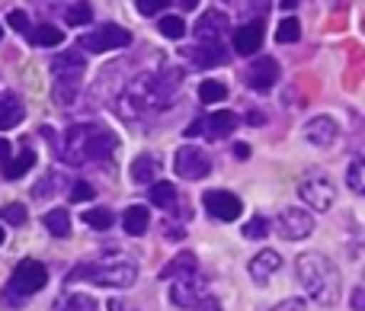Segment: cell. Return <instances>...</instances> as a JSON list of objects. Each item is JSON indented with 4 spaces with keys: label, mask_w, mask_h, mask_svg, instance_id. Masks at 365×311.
I'll list each match as a JSON object with an SVG mask.
<instances>
[{
    "label": "cell",
    "mask_w": 365,
    "mask_h": 311,
    "mask_svg": "<svg viewBox=\"0 0 365 311\" xmlns=\"http://www.w3.org/2000/svg\"><path fill=\"white\" fill-rule=\"evenodd\" d=\"M148 222H151V215H148L145 205H132V209H125V215H122V228H125V235H145Z\"/></svg>",
    "instance_id": "obj_21"
},
{
    "label": "cell",
    "mask_w": 365,
    "mask_h": 311,
    "mask_svg": "<svg viewBox=\"0 0 365 311\" xmlns=\"http://www.w3.org/2000/svg\"><path fill=\"white\" fill-rule=\"evenodd\" d=\"M362 170H365V164H362V158H356L353 164H349V190L353 193H362L365 190V183H362Z\"/></svg>",
    "instance_id": "obj_34"
},
{
    "label": "cell",
    "mask_w": 365,
    "mask_h": 311,
    "mask_svg": "<svg viewBox=\"0 0 365 311\" xmlns=\"http://www.w3.org/2000/svg\"><path fill=\"white\" fill-rule=\"evenodd\" d=\"M282 6H285V10H292V6H295V0H285V4H282Z\"/></svg>",
    "instance_id": "obj_46"
},
{
    "label": "cell",
    "mask_w": 365,
    "mask_h": 311,
    "mask_svg": "<svg viewBox=\"0 0 365 311\" xmlns=\"http://www.w3.org/2000/svg\"><path fill=\"white\" fill-rule=\"evenodd\" d=\"M151 203L158 205V209H173V205H177V186L164 183V180H160V183H154L151 186Z\"/></svg>",
    "instance_id": "obj_25"
},
{
    "label": "cell",
    "mask_w": 365,
    "mask_h": 311,
    "mask_svg": "<svg viewBox=\"0 0 365 311\" xmlns=\"http://www.w3.org/2000/svg\"><path fill=\"white\" fill-rule=\"evenodd\" d=\"M276 39H279L282 45L298 42V39H302V23H298L295 16H285L282 23H279V29H276Z\"/></svg>",
    "instance_id": "obj_29"
},
{
    "label": "cell",
    "mask_w": 365,
    "mask_h": 311,
    "mask_svg": "<svg viewBox=\"0 0 365 311\" xmlns=\"http://www.w3.org/2000/svg\"><path fill=\"white\" fill-rule=\"evenodd\" d=\"M279 267H282V257H279V250H259V254L250 260V276L257 282H269V276L276 273Z\"/></svg>",
    "instance_id": "obj_17"
},
{
    "label": "cell",
    "mask_w": 365,
    "mask_h": 311,
    "mask_svg": "<svg viewBox=\"0 0 365 311\" xmlns=\"http://www.w3.org/2000/svg\"><path fill=\"white\" fill-rule=\"evenodd\" d=\"M259 45H263V23H259V19H253V23L240 26V29L234 32V51H237V55H257Z\"/></svg>",
    "instance_id": "obj_13"
},
{
    "label": "cell",
    "mask_w": 365,
    "mask_h": 311,
    "mask_svg": "<svg viewBox=\"0 0 365 311\" xmlns=\"http://www.w3.org/2000/svg\"><path fill=\"white\" fill-rule=\"evenodd\" d=\"M186 311H221V302L218 299H208V295H205V299H199L195 305H189Z\"/></svg>",
    "instance_id": "obj_39"
},
{
    "label": "cell",
    "mask_w": 365,
    "mask_h": 311,
    "mask_svg": "<svg viewBox=\"0 0 365 311\" xmlns=\"http://www.w3.org/2000/svg\"><path fill=\"white\" fill-rule=\"evenodd\" d=\"M64 19H68V26H87L93 19V10H90V4H74V6H68Z\"/></svg>",
    "instance_id": "obj_31"
},
{
    "label": "cell",
    "mask_w": 365,
    "mask_h": 311,
    "mask_svg": "<svg viewBox=\"0 0 365 311\" xmlns=\"http://www.w3.org/2000/svg\"><path fill=\"white\" fill-rule=\"evenodd\" d=\"M32 164H36V151H19L16 158H6V164H4V177L6 180H19V177H26V173L32 170Z\"/></svg>",
    "instance_id": "obj_20"
},
{
    "label": "cell",
    "mask_w": 365,
    "mask_h": 311,
    "mask_svg": "<svg viewBox=\"0 0 365 311\" xmlns=\"http://www.w3.org/2000/svg\"><path fill=\"white\" fill-rule=\"evenodd\" d=\"M304 132H308L311 145L327 148V145H334V141H336V132H340V128H336V122L330 119V116H317V119L308 122V128H304Z\"/></svg>",
    "instance_id": "obj_15"
},
{
    "label": "cell",
    "mask_w": 365,
    "mask_h": 311,
    "mask_svg": "<svg viewBox=\"0 0 365 311\" xmlns=\"http://www.w3.org/2000/svg\"><path fill=\"white\" fill-rule=\"evenodd\" d=\"M234 126H237V116H234L231 109H218V113H212L208 119H202V135H208V138H225L227 132H234Z\"/></svg>",
    "instance_id": "obj_16"
},
{
    "label": "cell",
    "mask_w": 365,
    "mask_h": 311,
    "mask_svg": "<svg viewBox=\"0 0 365 311\" xmlns=\"http://www.w3.org/2000/svg\"><path fill=\"white\" fill-rule=\"evenodd\" d=\"M4 218H6L10 225H26V209H23L19 203H13L10 209H4Z\"/></svg>",
    "instance_id": "obj_37"
},
{
    "label": "cell",
    "mask_w": 365,
    "mask_h": 311,
    "mask_svg": "<svg viewBox=\"0 0 365 311\" xmlns=\"http://www.w3.org/2000/svg\"><path fill=\"white\" fill-rule=\"evenodd\" d=\"M180 6H182V10H195V6H199V0H180Z\"/></svg>",
    "instance_id": "obj_45"
},
{
    "label": "cell",
    "mask_w": 365,
    "mask_h": 311,
    "mask_svg": "<svg viewBox=\"0 0 365 311\" xmlns=\"http://www.w3.org/2000/svg\"><path fill=\"white\" fill-rule=\"evenodd\" d=\"M45 286H48V270H45V263L23 260L16 270H13L10 282H6L4 302L6 305H19L23 299H32L36 292H42Z\"/></svg>",
    "instance_id": "obj_4"
},
{
    "label": "cell",
    "mask_w": 365,
    "mask_h": 311,
    "mask_svg": "<svg viewBox=\"0 0 365 311\" xmlns=\"http://www.w3.org/2000/svg\"><path fill=\"white\" fill-rule=\"evenodd\" d=\"M115 148L113 132L100 126H74L64 135V160L68 164H90V160L109 158V151Z\"/></svg>",
    "instance_id": "obj_2"
},
{
    "label": "cell",
    "mask_w": 365,
    "mask_h": 311,
    "mask_svg": "<svg viewBox=\"0 0 365 311\" xmlns=\"http://www.w3.org/2000/svg\"><path fill=\"white\" fill-rule=\"evenodd\" d=\"M83 199H93V186L90 183H74V190H71V203H83Z\"/></svg>",
    "instance_id": "obj_38"
},
{
    "label": "cell",
    "mask_w": 365,
    "mask_h": 311,
    "mask_svg": "<svg viewBox=\"0 0 365 311\" xmlns=\"http://www.w3.org/2000/svg\"><path fill=\"white\" fill-rule=\"evenodd\" d=\"M132 42V32L122 29V26H103V29H93L81 39L83 51H113V49H125Z\"/></svg>",
    "instance_id": "obj_6"
},
{
    "label": "cell",
    "mask_w": 365,
    "mask_h": 311,
    "mask_svg": "<svg viewBox=\"0 0 365 311\" xmlns=\"http://www.w3.org/2000/svg\"><path fill=\"white\" fill-rule=\"evenodd\" d=\"M167 4H170V0H138V13L141 16H154V13H160Z\"/></svg>",
    "instance_id": "obj_36"
},
{
    "label": "cell",
    "mask_w": 365,
    "mask_h": 311,
    "mask_svg": "<svg viewBox=\"0 0 365 311\" xmlns=\"http://www.w3.org/2000/svg\"><path fill=\"white\" fill-rule=\"evenodd\" d=\"M0 36H4V29H0Z\"/></svg>",
    "instance_id": "obj_48"
},
{
    "label": "cell",
    "mask_w": 365,
    "mask_h": 311,
    "mask_svg": "<svg viewBox=\"0 0 365 311\" xmlns=\"http://www.w3.org/2000/svg\"><path fill=\"white\" fill-rule=\"evenodd\" d=\"M4 158H10V141L0 138V160H4Z\"/></svg>",
    "instance_id": "obj_44"
},
{
    "label": "cell",
    "mask_w": 365,
    "mask_h": 311,
    "mask_svg": "<svg viewBox=\"0 0 365 311\" xmlns=\"http://www.w3.org/2000/svg\"><path fill=\"white\" fill-rule=\"evenodd\" d=\"M55 311H96V302L83 292H74V295H64V299L55 302Z\"/></svg>",
    "instance_id": "obj_27"
},
{
    "label": "cell",
    "mask_w": 365,
    "mask_h": 311,
    "mask_svg": "<svg viewBox=\"0 0 365 311\" xmlns=\"http://www.w3.org/2000/svg\"><path fill=\"white\" fill-rule=\"evenodd\" d=\"M19 122H23V103H19L13 93L0 96V132L19 126Z\"/></svg>",
    "instance_id": "obj_19"
},
{
    "label": "cell",
    "mask_w": 365,
    "mask_h": 311,
    "mask_svg": "<svg viewBox=\"0 0 365 311\" xmlns=\"http://www.w3.org/2000/svg\"><path fill=\"white\" fill-rule=\"evenodd\" d=\"M4 235H6V231H4V228H0V244H4Z\"/></svg>",
    "instance_id": "obj_47"
},
{
    "label": "cell",
    "mask_w": 365,
    "mask_h": 311,
    "mask_svg": "<svg viewBox=\"0 0 365 311\" xmlns=\"http://www.w3.org/2000/svg\"><path fill=\"white\" fill-rule=\"evenodd\" d=\"M113 222H115V215L109 209H87L83 212V225H90V228H96V231H109Z\"/></svg>",
    "instance_id": "obj_28"
},
{
    "label": "cell",
    "mask_w": 365,
    "mask_h": 311,
    "mask_svg": "<svg viewBox=\"0 0 365 311\" xmlns=\"http://www.w3.org/2000/svg\"><path fill=\"white\" fill-rule=\"evenodd\" d=\"M298 280L317 305H336L340 302V270L327 254L311 250V254L298 257Z\"/></svg>",
    "instance_id": "obj_1"
},
{
    "label": "cell",
    "mask_w": 365,
    "mask_h": 311,
    "mask_svg": "<svg viewBox=\"0 0 365 311\" xmlns=\"http://www.w3.org/2000/svg\"><path fill=\"white\" fill-rule=\"evenodd\" d=\"M247 154H250V145H244V141H240V145H234V158H237V160H247Z\"/></svg>",
    "instance_id": "obj_41"
},
{
    "label": "cell",
    "mask_w": 365,
    "mask_h": 311,
    "mask_svg": "<svg viewBox=\"0 0 365 311\" xmlns=\"http://www.w3.org/2000/svg\"><path fill=\"white\" fill-rule=\"evenodd\" d=\"M173 286H170V302L180 308H189L195 305L199 299H205V276H199L192 270V273H182V276H173Z\"/></svg>",
    "instance_id": "obj_9"
},
{
    "label": "cell",
    "mask_w": 365,
    "mask_h": 311,
    "mask_svg": "<svg viewBox=\"0 0 365 311\" xmlns=\"http://www.w3.org/2000/svg\"><path fill=\"white\" fill-rule=\"evenodd\" d=\"M247 81H250L253 90L266 93V90H272L279 81V64L272 61V58H257V61L250 64V71H247Z\"/></svg>",
    "instance_id": "obj_12"
},
{
    "label": "cell",
    "mask_w": 365,
    "mask_h": 311,
    "mask_svg": "<svg viewBox=\"0 0 365 311\" xmlns=\"http://www.w3.org/2000/svg\"><path fill=\"white\" fill-rule=\"evenodd\" d=\"M362 305H365V292H362V289H356V295H353V308H356V311H362Z\"/></svg>",
    "instance_id": "obj_43"
},
{
    "label": "cell",
    "mask_w": 365,
    "mask_h": 311,
    "mask_svg": "<svg viewBox=\"0 0 365 311\" xmlns=\"http://www.w3.org/2000/svg\"><path fill=\"white\" fill-rule=\"evenodd\" d=\"M225 29H227V16H225V13H218V10L202 13L199 23H195V36H199L205 45H208V42H218Z\"/></svg>",
    "instance_id": "obj_14"
},
{
    "label": "cell",
    "mask_w": 365,
    "mask_h": 311,
    "mask_svg": "<svg viewBox=\"0 0 365 311\" xmlns=\"http://www.w3.org/2000/svg\"><path fill=\"white\" fill-rule=\"evenodd\" d=\"M266 231H269V222H266L263 215L250 218V222L244 225V238H250V241H259V238H266Z\"/></svg>",
    "instance_id": "obj_33"
},
{
    "label": "cell",
    "mask_w": 365,
    "mask_h": 311,
    "mask_svg": "<svg viewBox=\"0 0 365 311\" xmlns=\"http://www.w3.org/2000/svg\"><path fill=\"white\" fill-rule=\"evenodd\" d=\"M225 96H227V87L221 81H202V87H199L202 103H221Z\"/></svg>",
    "instance_id": "obj_30"
},
{
    "label": "cell",
    "mask_w": 365,
    "mask_h": 311,
    "mask_svg": "<svg viewBox=\"0 0 365 311\" xmlns=\"http://www.w3.org/2000/svg\"><path fill=\"white\" fill-rule=\"evenodd\" d=\"M135 276H138V267H135L132 260H122V257H115V260L87 263V267L71 270L68 282L90 280V282H96V286H115V289H125V286H132V282H135Z\"/></svg>",
    "instance_id": "obj_3"
},
{
    "label": "cell",
    "mask_w": 365,
    "mask_h": 311,
    "mask_svg": "<svg viewBox=\"0 0 365 311\" xmlns=\"http://www.w3.org/2000/svg\"><path fill=\"white\" fill-rule=\"evenodd\" d=\"M29 36V42L32 45H42V49H51V45H61L64 42V32L58 29V26H36V29H29L26 32Z\"/></svg>",
    "instance_id": "obj_22"
},
{
    "label": "cell",
    "mask_w": 365,
    "mask_h": 311,
    "mask_svg": "<svg viewBox=\"0 0 365 311\" xmlns=\"http://www.w3.org/2000/svg\"><path fill=\"white\" fill-rule=\"evenodd\" d=\"M160 177V160L151 158V154H141L132 164V180L135 183H154Z\"/></svg>",
    "instance_id": "obj_18"
},
{
    "label": "cell",
    "mask_w": 365,
    "mask_h": 311,
    "mask_svg": "<svg viewBox=\"0 0 365 311\" xmlns=\"http://www.w3.org/2000/svg\"><path fill=\"white\" fill-rule=\"evenodd\" d=\"M173 167H177L180 177L202 180V177H208V170H212V158H208L202 148L186 145V148H180V151H177V160H173Z\"/></svg>",
    "instance_id": "obj_11"
},
{
    "label": "cell",
    "mask_w": 365,
    "mask_h": 311,
    "mask_svg": "<svg viewBox=\"0 0 365 311\" xmlns=\"http://www.w3.org/2000/svg\"><path fill=\"white\" fill-rule=\"evenodd\" d=\"M202 205H205V212L212 218H218V222H234V218H240V212H244L240 199L227 190H208L205 196H202Z\"/></svg>",
    "instance_id": "obj_8"
},
{
    "label": "cell",
    "mask_w": 365,
    "mask_h": 311,
    "mask_svg": "<svg viewBox=\"0 0 365 311\" xmlns=\"http://www.w3.org/2000/svg\"><path fill=\"white\" fill-rule=\"evenodd\" d=\"M195 270V254H177L164 270H160V280H173V276H182V273H192Z\"/></svg>",
    "instance_id": "obj_24"
},
{
    "label": "cell",
    "mask_w": 365,
    "mask_h": 311,
    "mask_svg": "<svg viewBox=\"0 0 365 311\" xmlns=\"http://www.w3.org/2000/svg\"><path fill=\"white\" fill-rule=\"evenodd\" d=\"M83 55H77V51H64V55H58L55 58V64H51V71H55V77L64 83V103L74 96V90H77V81L83 77Z\"/></svg>",
    "instance_id": "obj_10"
},
{
    "label": "cell",
    "mask_w": 365,
    "mask_h": 311,
    "mask_svg": "<svg viewBox=\"0 0 365 311\" xmlns=\"http://www.w3.org/2000/svg\"><path fill=\"white\" fill-rule=\"evenodd\" d=\"M192 55H195V58H192V64H199V68H218V64H225V61H227L225 49H221L218 42L205 45V49H195Z\"/></svg>",
    "instance_id": "obj_23"
},
{
    "label": "cell",
    "mask_w": 365,
    "mask_h": 311,
    "mask_svg": "<svg viewBox=\"0 0 365 311\" xmlns=\"http://www.w3.org/2000/svg\"><path fill=\"white\" fill-rule=\"evenodd\" d=\"M298 196H302L314 212H327V209H334L336 186L330 183L324 173H308V177L298 183Z\"/></svg>",
    "instance_id": "obj_5"
},
{
    "label": "cell",
    "mask_w": 365,
    "mask_h": 311,
    "mask_svg": "<svg viewBox=\"0 0 365 311\" xmlns=\"http://www.w3.org/2000/svg\"><path fill=\"white\" fill-rule=\"evenodd\" d=\"M272 311H304V302L302 299H285V302H279Z\"/></svg>",
    "instance_id": "obj_40"
},
{
    "label": "cell",
    "mask_w": 365,
    "mask_h": 311,
    "mask_svg": "<svg viewBox=\"0 0 365 311\" xmlns=\"http://www.w3.org/2000/svg\"><path fill=\"white\" fill-rule=\"evenodd\" d=\"M6 23H10L16 32H23V36L32 29V26H29V16H26L23 10H13V13H6Z\"/></svg>",
    "instance_id": "obj_35"
},
{
    "label": "cell",
    "mask_w": 365,
    "mask_h": 311,
    "mask_svg": "<svg viewBox=\"0 0 365 311\" xmlns=\"http://www.w3.org/2000/svg\"><path fill=\"white\" fill-rule=\"evenodd\" d=\"M160 36L182 39V36H186V23H182L180 16H160Z\"/></svg>",
    "instance_id": "obj_32"
},
{
    "label": "cell",
    "mask_w": 365,
    "mask_h": 311,
    "mask_svg": "<svg viewBox=\"0 0 365 311\" xmlns=\"http://www.w3.org/2000/svg\"><path fill=\"white\" fill-rule=\"evenodd\" d=\"M276 225L285 241H302V238H308L314 231V215L308 209H282Z\"/></svg>",
    "instance_id": "obj_7"
},
{
    "label": "cell",
    "mask_w": 365,
    "mask_h": 311,
    "mask_svg": "<svg viewBox=\"0 0 365 311\" xmlns=\"http://www.w3.org/2000/svg\"><path fill=\"white\" fill-rule=\"evenodd\" d=\"M182 135H189V138H195V135H202V119H195L192 126H189V128H186V132H182Z\"/></svg>",
    "instance_id": "obj_42"
},
{
    "label": "cell",
    "mask_w": 365,
    "mask_h": 311,
    "mask_svg": "<svg viewBox=\"0 0 365 311\" xmlns=\"http://www.w3.org/2000/svg\"><path fill=\"white\" fill-rule=\"evenodd\" d=\"M42 222H45V228H48L55 238H68L71 235V218H68V212H64V209H51Z\"/></svg>",
    "instance_id": "obj_26"
}]
</instances>
